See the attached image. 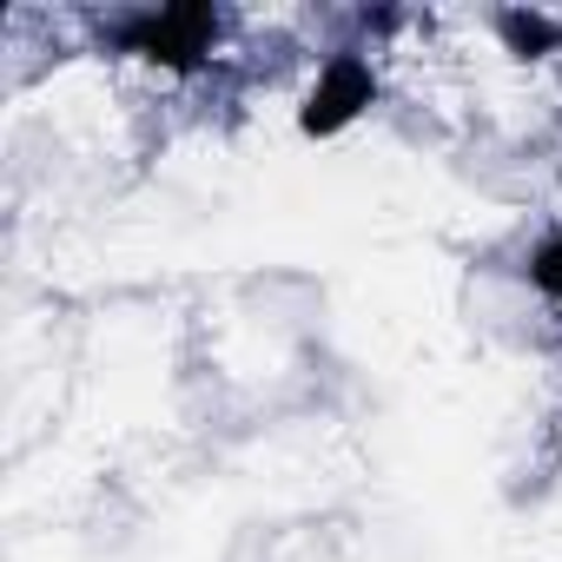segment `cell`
<instances>
[{
	"label": "cell",
	"instance_id": "1",
	"mask_svg": "<svg viewBox=\"0 0 562 562\" xmlns=\"http://www.w3.org/2000/svg\"><path fill=\"white\" fill-rule=\"evenodd\" d=\"M212 41H218V14H205V8H166V14H139L126 27V47L146 60H166V67H192L199 54H212Z\"/></svg>",
	"mask_w": 562,
	"mask_h": 562
},
{
	"label": "cell",
	"instance_id": "2",
	"mask_svg": "<svg viewBox=\"0 0 562 562\" xmlns=\"http://www.w3.org/2000/svg\"><path fill=\"white\" fill-rule=\"evenodd\" d=\"M371 106V74L358 67V60H331L325 74H318V87H312V100H305V133H338V126H351L358 113Z\"/></svg>",
	"mask_w": 562,
	"mask_h": 562
},
{
	"label": "cell",
	"instance_id": "3",
	"mask_svg": "<svg viewBox=\"0 0 562 562\" xmlns=\"http://www.w3.org/2000/svg\"><path fill=\"white\" fill-rule=\"evenodd\" d=\"M529 278H536V292H549V299H562V238H549V245H536V258H529Z\"/></svg>",
	"mask_w": 562,
	"mask_h": 562
},
{
	"label": "cell",
	"instance_id": "4",
	"mask_svg": "<svg viewBox=\"0 0 562 562\" xmlns=\"http://www.w3.org/2000/svg\"><path fill=\"white\" fill-rule=\"evenodd\" d=\"M503 34H509V41H516L522 54H529V47H549V41H555V27H549V21H536V14H503Z\"/></svg>",
	"mask_w": 562,
	"mask_h": 562
}]
</instances>
